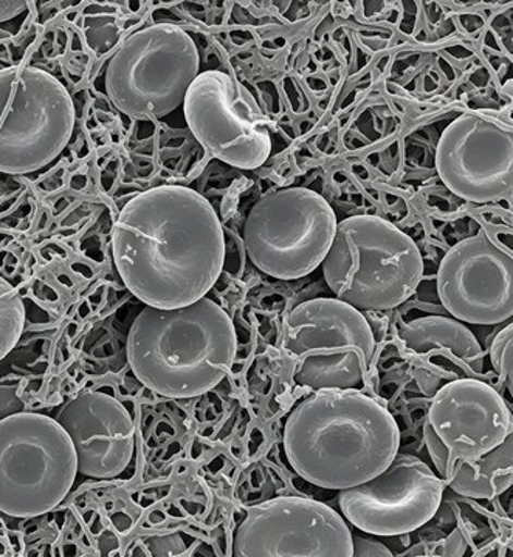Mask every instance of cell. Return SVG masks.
<instances>
[{"label":"cell","instance_id":"1","mask_svg":"<svg viewBox=\"0 0 513 557\" xmlns=\"http://www.w3.org/2000/svg\"><path fill=\"white\" fill-rule=\"evenodd\" d=\"M113 260L146 306L178 309L215 287L225 263V233L210 201L183 186H157L121 209Z\"/></svg>","mask_w":513,"mask_h":557},{"label":"cell","instance_id":"2","mask_svg":"<svg viewBox=\"0 0 513 557\" xmlns=\"http://www.w3.org/2000/svg\"><path fill=\"white\" fill-rule=\"evenodd\" d=\"M390 410L361 391H318L289 416L284 450L293 471L325 490L368 482L398 456Z\"/></svg>","mask_w":513,"mask_h":557},{"label":"cell","instance_id":"3","mask_svg":"<svg viewBox=\"0 0 513 557\" xmlns=\"http://www.w3.org/2000/svg\"><path fill=\"white\" fill-rule=\"evenodd\" d=\"M236 351L232 319L208 298L178 309L146 306L127 336L132 372L167 398L207 394L229 375Z\"/></svg>","mask_w":513,"mask_h":557},{"label":"cell","instance_id":"4","mask_svg":"<svg viewBox=\"0 0 513 557\" xmlns=\"http://www.w3.org/2000/svg\"><path fill=\"white\" fill-rule=\"evenodd\" d=\"M321 269L337 299L358 311H383L412 298L424 260L416 242L393 223L354 215L337 223Z\"/></svg>","mask_w":513,"mask_h":557},{"label":"cell","instance_id":"5","mask_svg":"<svg viewBox=\"0 0 513 557\" xmlns=\"http://www.w3.org/2000/svg\"><path fill=\"white\" fill-rule=\"evenodd\" d=\"M293 381L318 391H362L376 354L371 325L339 299L306 300L285 321Z\"/></svg>","mask_w":513,"mask_h":557},{"label":"cell","instance_id":"6","mask_svg":"<svg viewBox=\"0 0 513 557\" xmlns=\"http://www.w3.org/2000/svg\"><path fill=\"white\" fill-rule=\"evenodd\" d=\"M78 474L64 428L42 413L0 420V511L11 518L47 515L68 497Z\"/></svg>","mask_w":513,"mask_h":557},{"label":"cell","instance_id":"7","mask_svg":"<svg viewBox=\"0 0 513 557\" xmlns=\"http://www.w3.org/2000/svg\"><path fill=\"white\" fill-rule=\"evenodd\" d=\"M200 73V57L188 33L172 24L135 32L113 54L106 91L120 112L160 119L183 106Z\"/></svg>","mask_w":513,"mask_h":557},{"label":"cell","instance_id":"8","mask_svg":"<svg viewBox=\"0 0 513 557\" xmlns=\"http://www.w3.org/2000/svg\"><path fill=\"white\" fill-rule=\"evenodd\" d=\"M75 129L68 89L46 70H0V172L32 174L49 166Z\"/></svg>","mask_w":513,"mask_h":557},{"label":"cell","instance_id":"9","mask_svg":"<svg viewBox=\"0 0 513 557\" xmlns=\"http://www.w3.org/2000/svg\"><path fill=\"white\" fill-rule=\"evenodd\" d=\"M335 230V212L320 194L278 189L253 205L244 223V247L267 276L295 281L321 265Z\"/></svg>","mask_w":513,"mask_h":557},{"label":"cell","instance_id":"10","mask_svg":"<svg viewBox=\"0 0 513 557\" xmlns=\"http://www.w3.org/2000/svg\"><path fill=\"white\" fill-rule=\"evenodd\" d=\"M183 112L194 137L215 159L244 171L269 160L272 138L266 115L233 76L218 70L199 73L183 101Z\"/></svg>","mask_w":513,"mask_h":557},{"label":"cell","instance_id":"11","mask_svg":"<svg viewBox=\"0 0 513 557\" xmlns=\"http://www.w3.org/2000/svg\"><path fill=\"white\" fill-rule=\"evenodd\" d=\"M232 548L237 557H353V533L321 502L280 497L248 509Z\"/></svg>","mask_w":513,"mask_h":557},{"label":"cell","instance_id":"12","mask_svg":"<svg viewBox=\"0 0 513 557\" xmlns=\"http://www.w3.org/2000/svg\"><path fill=\"white\" fill-rule=\"evenodd\" d=\"M442 494V480L420 458L398 453L376 478L340 490L339 505L357 530L393 537L430 522L441 507Z\"/></svg>","mask_w":513,"mask_h":557},{"label":"cell","instance_id":"13","mask_svg":"<svg viewBox=\"0 0 513 557\" xmlns=\"http://www.w3.org/2000/svg\"><path fill=\"white\" fill-rule=\"evenodd\" d=\"M512 432L501 395L474 379L452 381L435 395L424 437L441 478L456 460H472L500 446Z\"/></svg>","mask_w":513,"mask_h":557},{"label":"cell","instance_id":"14","mask_svg":"<svg viewBox=\"0 0 513 557\" xmlns=\"http://www.w3.org/2000/svg\"><path fill=\"white\" fill-rule=\"evenodd\" d=\"M436 168L443 185L461 199H508L513 189L512 127L476 113L460 116L439 139Z\"/></svg>","mask_w":513,"mask_h":557},{"label":"cell","instance_id":"15","mask_svg":"<svg viewBox=\"0 0 513 557\" xmlns=\"http://www.w3.org/2000/svg\"><path fill=\"white\" fill-rule=\"evenodd\" d=\"M438 295L457 321L497 325L513 317V260L478 234L454 245L438 271Z\"/></svg>","mask_w":513,"mask_h":557},{"label":"cell","instance_id":"16","mask_svg":"<svg viewBox=\"0 0 513 557\" xmlns=\"http://www.w3.org/2000/svg\"><path fill=\"white\" fill-rule=\"evenodd\" d=\"M57 421L72 440L78 474L111 480L130 467L135 448L134 421L113 395L83 392L61 409Z\"/></svg>","mask_w":513,"mask_h":557},{"label":"cell","instance_id":"17","mask_svg":"<svg viewBox=\"0 0 513 557\" xmlns=\"http://www.w3.org/2000/svg\"><path fill=\"white\" fill-rule=\"evenodd\" d=\"M402 343L408 350L427 357L430 354L450 351L452 358L471 369L479 370L483 364V348L478 339L457 319L425 317L408 322L401 332Z\"/></svg>","mask_w":513,"mask_h":557},{"label":"cell","instance_id":"18","mask_svg":"<svg viewBox=\"0 0 513 557\" xmlns=\"http://www.w3.org/2000/svg\"><path fill=\"white\" fill-rule=\"evenodd\" d=\"M454 493L468 498H494L513 483V434L500 446L472 460H456L443 475Z\"/></svg>","mask_w":513,"mask_h":557},{"label":"cell","instance_id":"19","mask_svg":"<svg viewBox=\"0 0 513 557\" xmlns=\"http://www.w3.org/2000/svg\"><path fill=\"white\" fill-rule=\"evenodd\" d=\"M25 325V307L20 293L0 277V361L20 343Z\"/></svg>","mask_w":513,"mask_h":557},{"label":"cell","instance_id":"20","mask_svg":"<svg viewBox=\"0 0 513 557\" xmlns=\"http://www.w3.org/2000/svg\"><path fill=\"white\" fill-rule=\"evenodd\" d=\"M490 359L494 372L504 381L505 387L513 394V325L501 330L494 336L492 347H490Z\"/></svg>","mask_w":513,"mask_h":557},{"label":"cell","instance_id":"21","mask_svg":"<svg viewBox=\"0 0 513 557\" xmlns=\"http://www.w3.org/2000/svg\"><path fill=\"white\" fill-rule=\"evenodd\" d=\"M353 556L355 557H391L393 553L382 542L368 537L353 536Z\"/></svg>","mask_w":513,"mask_h":557},{"label":"cell","instance_id":"22","mask_svg":"<svg viewBox=\"0 0 513 557\" xmlns=\"http://www.w3.org/2000/svg\"><path fill=\"white\" fill-rule=\"evenodd\" d=\"M0 555H5V548H3L2 545H0Z\"/></svg>","mask_w":513,"mask_h":557}]
</instances>
